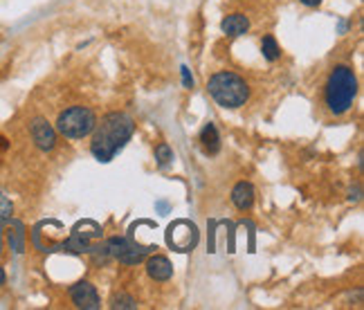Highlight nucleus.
Instances as JSON below:
<instances>
[{
    "label": "nucleus",
    "mask_w": 364,
    "mask_h": 310,
    "mask_svg": "<svg viewBox=\"0 0 364 310\" xmlns=\"http://www.w3.org/2000/svg\"><path fill=\"white\" fill-rule=\"evenodd\" d=\"M94 124H97V115H94L92 108L70 106L56 119V130L68 139H83L85 135L92 133Z\"/></svg>",
    "instance_id": "20e7f679"
},
{
    "label": "nucleus",
    "mask_w": 364,
    "mask_h": 310,
    "mask_svg": "<svg viewBox=\"0 0 364 310\" xmlns=\"http://www.w3.org/2000/svg\"><path fill=\"white\" fill-rule=\"evenodd\" d=\"M101 239V227L92 221H83L72 230L70 248L74 252H92L97 248V241Z\"/></svg>",
    "instance_id": "423d86ee"
},
{
    "label": "nucleus",
    "mask_w": 364,
    "mask_h": 310,
    "mask_svg": "<svg viewBox=\"0 0 364 310\" xmlns=\"http://www.w3.org/2000/svg\"><path fill=\"white\" fill-rule=\"evenodd\" d=\"M30 133L34 144L41 148V151H52L56 146V130L52 128V124L45 117H34L30 124Z\"/></svg>",
    "instance_id": "0eeeda50"
},
{
    "label": "nucleus",
    "mask_w": 364,
    "mask_h": 310,
    "mask_svg": "<svg viewBox=\"0 0 364 310\" xmlns=\"http://www.w3.org/2000/svg\"><path fill=\"white\" fill-rule=\"evenodd\" d=\"M198 239H200L198 227L185 218L174 221L167 230V243H169V248L176 252H191L198 246Z\"/></svg>",
    "instance_id": "39448f33"
},
{
    "label": "nucleus",
    "mask_w": 364,
    "mask_h": 310,
    "mask_svg": "<svg viewBox=\"0 0 364 310\" xmlns=\"http://www.w3.org/2000/svg\"><path fill=\"white\" fill-rule=\"evenodd\" d=\"M207 92L212 99L223 108H241L245 106L247 97H250V88H247L245 79H241L234 72H216L212 79L207 81Z\"/></svg>",
    "instance_id": "7ed1b4c3"
},
{
    "label": "nucleus",
    "mask_w": 364,
    "mask_h": 310,
    "mask_svg": "<svg viewBox=\"0 0 364 310\" xmlns=\"http://www.w3.org/2000/svg\"><path fill=\"white\" fill-rule=\"evenodd\" d=\"M220 27H223V32L227 36H241L250 30V21H247V16H243V14H229L223 18Z\"/></svg>",
    "instance_id": "9b49d317"
},
{
    "label": "nucleus",
    "mask_w": 364,
    "mask_h": 310,
    "mask_svg": "<svg viewBox=\"0 0 364 310\" xmlns=\"http://www.w3.org/2000/svg\"><path fill=\"white\" fill-rule=\"evenodd\" d=\"M5 284H7V275H5V270L0 268V288H3Z\"/></svg>",
    "instance_id": "aec40b11"
},
{
    "label": "nucleus",
    "mask_w": 364,
    "mask_h": 310,
    "mask_svg": "<svg viewBox=\"0 0 364 310\" xmlns=\"http://www.w3.org/2000/svg\"><path fill=\"white\" fill-rule=\"evenodd\" d=\"M135 124L126 112H108L92 128L90 151L99 162H110L133 137Z\"/></svg>",
    "instance_id": "f257e3e1"
},
{
    "label": "nucleus",
    "mask_w": 364,
    "mask_h": 310,
    "mask_svg": "<svg viewBox=\"0 0 364 310\" xmlns=\"http://www.w3.org/2000/svg\"><path fill=\"white\" fill-rule=\"evenodd\" d=\"M200 146H203V151L207 155H216L220 151V137H218V130L212 121L205 124V128L200 130Z\"/></svg>",
    "instance_id": "f8f14e48"
},
{
    "label": "nucleus",
    "mask_w": 364,
    "mask_h": 310,
    "mask_svg": "<svg viewBox=\"0 0 364 310\" xmlns=\"http://www.w3.org/2000/svg\"><path fill=\"white\" fill-rule=\"evenodd\" d=\"M261 52H263V59H265V61H276V59L281 56V50H279V45H276V41H274L272 34L263 36V41H261Z\"/></svg>",
    "instance_id": "ddd939ff"
},
{
    "label": "nucleus",
    "mask_w": 364,
    "mask_h": 310,
    "mask_svg": "<svg viewBox=\"0 0 364 310\" xmlns=\"http://www.w3.org/2000/svg\"><path fill=\"white\" fill-rule=\"evenodd\" d=\"M12 212H14L12 203H9V198H5V196L0 193V223H5V221L12 218Z\"/></svg>",
    "instance_id": "2eb2a0df"
},
{
    "label": "nucleus",
    "mask_w": 364,
    "mask_h": 310,
    "mask_svg": "<svg viewBox=\"0 0 364 310\" xmlns=\"http://www.w3.org/2000/svg\"><path fill=\"white\" fill-rule=\"evenodd\" d=\"M356 95H358V77L353 68H349V65L333 68L326 86H324V101H326L329 110L333 115H344V112L351 110Z\"/></svg>",
    "instance_id": "f03ea898"
},
{
    "label": "nucleus",
    "mask_w": 364,
    "mask_h": 310,
    "mask_svg": "<svg viewBox=\"0 0 364 310\" xmlns=\"http://www.w3.org/2000/svg\"><path fill=\"white\" fill-rule=\"evenodd\" d=\"M113 308H135V299L129 295H119L113 299Z\"/></svg>",
    "instance_id": "dca6fc26"
},
{
    "label": "nucleus",
    "mask_w": 364,
    "mask_h": 310,
    "mask_svg": "<svg viewBox=\"0 0 364 310\" xmlns=\"http://www.w3.org/2000/svg\"><path fill=\"white\" fill-rule=\"evenodd\" d=\"M70 299L76 308H83V310H97L99 308V293L97 288L88 281H79L70 288Z\"/></svg>",
    "instance_id": "6e6552de"
},
{
    "label": "nucleus",
    "mask_w": 364,
    "mask_h": 310,
    "mask_svg": "<svg viewBox=\"0 0 364 310\" xmlns=\"http://www.w3.org/2000/svg\"><path fill=\"white\" fill-rule=\"evenodd\" d=\"M156 160H158V166H162V169L174 162V151H171V146L167 142L156 146Z\"/></svg>",
    "instance_id": "4468645a"
},
{
    "label": "nucleus",
    "mask_w": 364,
    "mask_h": 310,
    "mask_svg": "<svg viewBox=\"0 0 364 310\" xmlns=\"http://www.w3.org/2000/svg\"><path fill=\"white\" fill-rule=\"evenodd\" d=\"M182 79H185V86H187V88L194 86V79L189 77V70H187V68H182Z\"/></svg>",
    "instance_id": "f3484780"
},
{
    "label": "nucleus",
    "mask_w": 364,
    "mask_h": 310,
    "mask_svg": "<svg viewBox=\"0 0 364 310\" xmlns=\"http://www.w3.org/2000/svg\"><path fill=\"white\" fill-rule=\"evenodd\" d=\"M147 272L153 281H169L174 277V266H171V261L167 257L156 255L147 261Z\"/></svg>",
    "instance_id": "1a4fd4ad"
},
{
    "label": "nucleus",
    "mask_w": 364,
    "mask_h": 310,
    "mask_svg": "<svg viewBox=\"0 0 364 310\" xmlns=\"http://www.w3.org/2000/svg\"><path fill=\"white\" fill-rule=\"evenodd\" d=\"M301 3L306 7H317V5H322V0H301Z\"/></svg>",
    "instance_id": "6ab92c4d"
},
{
    "label": "nucleus",
    "mask_w": 364,
    "mask_h": 310,
    "mask_svg": "<svg viewBox=\"0 0 364 310\" xmlns=\"http://www.w3.org/2000/svg\"><path fill=\"white\" fill-rule=\"evenodd\" d=\"M9 148V139L5 135H0V151H7Z\"/></svg>",
    "instance_id": "a211bd4d"
},
{
    "label": "nucleus",
    "mask_w": 364,
    "mask_h": 310,
    "mask_svg": "<svg viewBox=\"0 0 364 310\" xmlns=\"http://www.w3.org/2000/svg\"><path fill=\"white\" fill-rule=\"evenodd\" d=\"M232 203L241 212L252 209V205H254V187L250 182H238L232 189Z\"/></svg>",
    "instance_id": "9d476101"
}]
</instances>
